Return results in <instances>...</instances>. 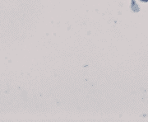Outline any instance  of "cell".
<instances>
[{
  "label": "cell",
  "mask_w": 148,
  "mask_h": 122,
  "mask_svg": "<svg viewBox=\"0 0 148 122\" xmlns=\"http://www.w3.org/2000/svg\"><path fill=\"white\" fill-rule=\"evenodd\" d=\"M141 1H143V2H148V0H141Z\"/></svg>",
  "instance_id": "obj_1"
}]
</instances>
